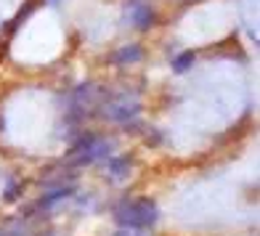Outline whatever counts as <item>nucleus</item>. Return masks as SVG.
Returning <instances> with one entry per match:
<instances>
[{
    "label": "nucleus",
    "mask_w": 260,
    "mask_h": 236,
    "mask_svg": "<svg viewBox=\"0 0 260 236\" xmlns=\"http://www.w3.org/2000/svg\"><path fill=\"white\" fill-rule=\"evenodd\" d=\"M159 218L157 207L151 202H133V205H125L122 210H117V220L127 228H146V226H154Z\"/></svg>",
    "instance_id": "f257e3e1"
},
{
    "label": "nucleus",
    "mask_w": 260,
    "mask_h": 236,
    "mask_svg": "<svg viewBox=\"0 0 260 236\" xmlns=\"http://www.w3.org/2000/svg\"><path fill=\"white\" fill-rule=\"evenodd\" d=\"M106 154H109V141L96 138V141H85V144H80L72 151V162L75 164H90L96 159H104Z\"/></svg>",
    "instance_id": "f03ea898"
},
{
    "label": "nucleus",
    "mask_w": 260,
    "mask_h": 236,
    "mask_svg": "<svg viewBox=\"0 0 260 236\" xmlns=\"http://www.w3.org/2000/svg\"><path fill=\"white\" fill-rule=\"evenodd\" d=\"M136 114H138V101H130V98L114 101L109 109H106V117H109V120H117V122H125V120H130V117H136Z\"/></svg>",
    "instance_id": "7ed1b4c3"
},
{
    "label": "nucleus",
    "mask_w": 260,
    "mask_h": 236,
    "mask_svg": "<svg viewBox=\"0 0 260 236\" xmlns=\"http://www.w3.org/2000/svg\"><path fill=\"white\" fill-rule=\"evenodd\" d=\"M127 14H130V21H133L138 29H146V27L151 24V11H149L144 3H133Z\"/></svg>",
    "instance_id": "20e7f679"
},
{
    "label": "nucleus",
    "mask_w": 260,
    "mask_h": 236,
    "mask_svg": "<svg viewBox=\"0 0 260 236\" xmlns=\"http://www.w3.org/2000/svg\"><path fill=\"white\" fill-rule=\"evenodd\" d=\"M138 58H141V48H138V45H127V48H120L114 53L117 64H130V61H138Z\"/></svg>",
    "instance_id": "39448f33"
},
{
    "label": "nucleus",
    "mask_w": 260,
    "mask_h": 236,
    "mask_svg": "<svg viewBox=\"0 0 260 236\" xmlns=\"http://www.w3.org/2000/svg\"><path fill=\"white\" fill-rule=\"evenodd\" d=\"M127 173H130V167H127V159L125 157L109 162V175H112V178H125Z\"/></svg>",
    "instance_id": "423d86ee"
},
{
    "label": "nucleus",
    "mask_w": 260,
    "mask_h": 236,
    "mask_svg": "<svg viewBox=\"0 0 260 236\" xmlns=\"http://www.w3.org/2000/svg\"><path fill=\"white\" fill-rule=\"evenodd\" d=\"M69 194H72V188H58V191H51V194L40 202V207H48L51 202H58V199H64V196H69Z\"/></svg>",
    "instance_id": "0eeeda50"
},
{
    "label": "nucleus",
    "mask_w": 260,
    "mask_h": 236,
    "mask_svg": "<svg viewBox=\"0 0 260 236\" xmlns=\"http://www.w3.org/2000/svg\"><path fill=\"white\" fill-rule=\"evenodd\" d=\"M191 61H194V53H181V56L173 61V69H175V72H183V69L191 66Z\"/></svg>",
    "instance_id": "6e6552de"
},
{
    "label": "nucleus",
    "mask_w": 260,
    "mask_h": 236,
    "mask_svg": "<svg viewBox=\"0 0 260 236\" xmlns=\"http://www.w3.org/2000/svg\"><path fill=\"white\" fill-rule=\"evenodd\" d=\"M114 236H144L138 228H122V231H117Z\"/></svg>",
    "instance_id": "1a4fd4ad"
},
{
    "label": "nucleus",
    "mask_w": 260,
    "mask_h": 236,
    "mask_svg": "<svg viewBox=\"0 0 260 236\" xmlns=\"http://www.w3.org/2000/svg\"><path fill=\"white\" fill-rule=\"evenodd\" d=\"M0 236H3V233H0Z\"/></svg>",
    "instance_id": "9d476101"
}]
</instances>
